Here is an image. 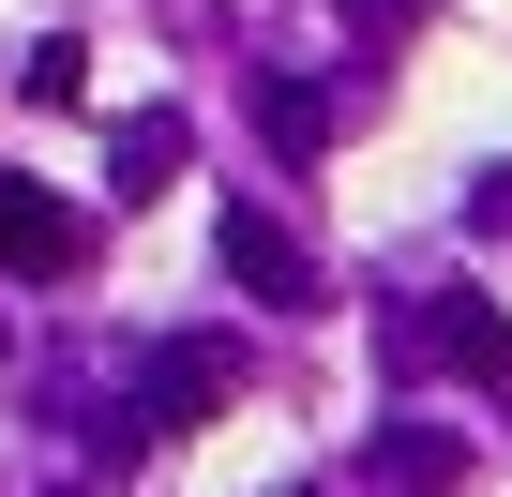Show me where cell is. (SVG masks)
I'll list each match as a JSON object with an SVG mask.
<instances>
[{
  "mask_svg": "<svg viewBox=\"0 0 512 497\" xmlns=\"http://www.w3.org/2000/svg\"><path fill=\"white\" fill-rule=\"evenodd\" d=\"M377 347H392L407 377H482V392L512 377V317H497L482 287H422V302H392V332H377Z\"/></svg>",
  "mask_w": 512,
  "mask_h": 497,
  "instance_id": "cell-1",
  "label": "cell"
},
{
  "mask_svg": "<svg viewBox=\"0 0 512 497\" xmlns=\"http://www.w3.org/2000/svg\"><path fill=\"white\" fill-rule=\"evenodd\" d=\"M211 257H226V287H241V302H317L302 226H287V211H256V196H226V211H211Z\"/></svg>",
  "mask_w": 512,
  "mask_h": 497,
  "instance_id": "cell-2",
  "label": "cell"
},
{
  "mask_svg": "<svg viewBox=\"0 0 512 497\" xmlns=\"http://www.w3.org/2000/svg\"><path fill=\"white\" fill-rule=\"evenodd\" d=\"M226 392H241V347H211V332H196V347H151V377H136V422L166 437V422H211Z\"/></svg>",
  "mask_w": 512,
  "mask_h": 497,
  "instance_id": "cell-3",
  "label": "cell"
},
{
  "mask_svg": "<svg viewBox=\"0 0 512 497\" xmlns=\"http://www.w3.org/2000/svg\"><path fill=\"white\" fill-rule=\"evenodd\" d=\"M91 257V226L46 196V181H16V166H0V272H76Z\"/></svg>",
  "mask_w": 512,
  "mask_h": 497,
  "instance_id": "cell-4",
  "label": "cell"
},
{
  "mask_svg": "<svg viewBox=\"0 0 512 497\" xmlns=\"http://www.w3.org/2000/svg\"><path fill=\"white\" fill-rule=\"evenodd\" d=\"M166 166H181V106H136L121 151H106V181H121V196H166Z\"/></svg>",
  "mask_w": 512,
  "mask_h": 497,
  "instance_id": "cell-5",
  "label": "cell"
},
{
  "mask_svg": "<svg viewBox=\"0 0 512 497\" xmlns=\"http://www.w3.org/2000/svg\"><path fill=\"white\" fill-rule=\"evenodd\" d=\"M256 136H272V151H317V136H332V106H317L302 76H272V91H256Z\"/></svg>",
  "mask_w": 512,
  "mask_h": 497,
  "instance_id": "cell-6",
  "label": "cell"
},
{
  "mask_svg": "<svg viewBox=\"0 0 512 497\" xmlns=\"http://www.w3.org/2000/svg\"><path fill=\"white\" fill-rule=\"evenodd\" d=\"M16 91H31V106H76V91H91V46H76V31H46V46L16 61Z\"/></svg>",
  "mask_w": 512,
  "mask_h": 497,
  "instance_id": "cell-7",
  "label": "cell"
},
{
  "mask_svg": "<svg viewBox=\"0 0 512 497\" xmlns=\"http://www.w3.org/2000/svg\"><path fill=\"white\" fill-rule=\"evenodd\" d=\"M452 467H467V452H452V437H377V482H392V497H437V482H452Z\"/></svg>",
  "mask_w": 512,
  "mask_h": 497,
  "instance_id": "cell-8",
  "label": "cell"
},
{
  "mask_svg": "<svg viewBox=\"0 0 512 497\" xmlns=\"http://www.w3.org/2000/svg\"><path fill=\"white\" fill-rule=\"evenodd\" d=\"M482 226H512V166H497V196H482Z\"/></svg>",
  "mask_w": 512,
  "mask_h": 497,
  "instance_id": "cell-9",
  "label": "cell"
},
{
  "mask_svg": "<svg viewBox=\"0 0 512 497\" xmlns=\"http://www.w3.org/2000/svg\"><path fill=\"white\" fill-rule=\"evenodd\" d=\"M61 497H91V482H61Z\"/></svg>",
  "mask_w": 512,
  "mask_h": 497,
  "instance_id": "cell-10",
  "label": "cell"
}]
</instances>
